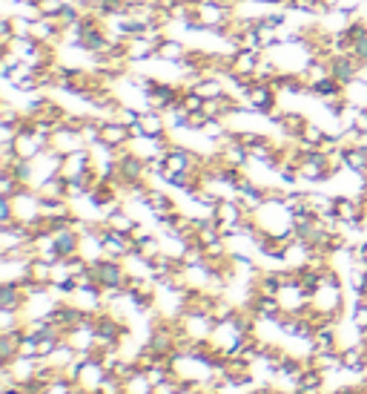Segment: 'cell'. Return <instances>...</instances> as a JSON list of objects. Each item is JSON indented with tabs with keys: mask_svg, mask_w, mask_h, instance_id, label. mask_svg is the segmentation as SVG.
I'll list each match as a JSON object with an SVG mask.
<instances>
[{
	"mask_svg": "<svg viewBox=\"0 0 367 394\" xmlns=\"http://www.w3.org/2000/svg\"><path fill=\"white\" fill-rule=\"evenodd\" d=\"M345 101L359 107V109H364L367 107V81L353 78L350 84H345Z\"/></svg>",
	"mask_w": 367,
	"mask_h": 394,
	"instance_id": "f1b7e54d",
	"label": "cell"
},
{
	"mask_svg": "<svg viewBox=\"0 0 367 394\" xmlns=\"http://www.w3.org/2000/svg\"><path fill=\"white\" fill-rule=\"evenodd\" d=\"M325 6L327 9H336V6H341V0H325Z\"/></svg>",
	"mask_w": 367,
	"mask_h": 394,
	"instance_id": "f5cc1de1",
	"label": "cell"
},
{
	"mask_svg": "<svg viewBox=\"0 0 367 394\" xmlns=\"http://www.w3.org/2000/svg\"><path fill=\"white\" fill-rule=\"evenodd\" d=\"M204 96H198V92H195V89H189V92H184V96H181V107L187 109V112H201L204 109Z\"/></svg>",
	"mask_w": 367,
	"mask_h": 394,
	"instance_id": "7bdbcfd3",
	"label": "cell"
},
{
	"mask_svg": "<svg viewBox=\"0 0 367 394\" xmlns=\"http://www.w3.org/2000/svg\"><path fill=\"white\" fill-rule=\"evenodd\" d=\"M256 32H258V38H261V43H264V52L273 50V46H279L281 38H284V32L276 29V26H270L267 20H258V23H256Z\"/></svg>",
	"mask_w": 367,
	"mask_h": 394,
	"instance_id": "836d02e7",
	"label": "cell"
},
{
	"mask_svg": "<svg viewBox=\"0 0 367 394\" xmlns=\"http://www.w3.org/2000/svg\"><path fill=\"white\" fill-rule=\"evenodd\" d=\"M107 368H104V363L97 360V357H92V360H86L84 363V368H81V377H78V386L81 388H86V391H97L101 388V383L107 380Z\"/></svg>",
	"mask_w": 367,
	"mask_h": 394,
	"instance_id": "7c38bea8",
	"label": "cell"
},
{
	"mask_svg": "<svg viewBox=\"0 0 367 394\" xmlns=\"http://www.w3.org/2000/svg\"><path fill=\"white\" fill-rule=\"evenodd\" d=\"M353 127H356L359 132H367V107L356 112V121H353Z\"/></svg>",
	"mask_w": 367,
	"mask_h": 394,
	"instance_id": "c3c4849f",
	"label": "cell"
},
{
	"mask_svg": "<svg viewBox=\"0 0 367 394\" xmlns=\"http://www.w3.org/2000/svg\"><path fill=\"white\" fill-rule=\"evenodd\" d=\"M0 124H15V127L23 124V109L17 104H12L9 98L0 101Z\"/></svg>",
	"mask_w": 367,
	"mask_h": 394,
	"instance_id": "d590c367",
	"label": "cell"
},
{
	"mask_svg": "<svg viewBox=\"0 0 367 394\" xmlns=\"http://www.w3.org/2000/svg\"><path fill=\"white\" fill-rule=\"evenodd\" d=\"M341 368L350 374H367V342H350L341 349Z\"/></svg>",
	"mask_w": 367,
	"mask_h": 394,
	"instance_id": "30bf717a",
	"label": "cell"
},
{
	"mask_svg": "<svg viewBox=\"0 0 367 394\" xmlns=\"http://www.w3.org/2000/svg\"><path fill=\"white\" fill-rule=\"evenodd\" d=\"M38 43L43 46H55V50H61V43H63V26H61V20L58 17H43L38 15L32 20V32H29Z\"/></svg>",
	"mask_w": 367,
	"mask_h": 394,
	"instance_id": "277c9868",
	"label": "cell"
},
{
	"mask_svg": "<svg viewBox=\"0 0 367 394\" xmlns=\"http://www.w3.org/2000/svg\"><path fill=\"white\" fill-rule=\"evenodd\" d=\"M264 58V52H253V50H238L233 55V73L238 75H253L256 78V66Z\"/></svg>",
	"mask_w": 367,
	"mask_h": 394,
	"instance_id": "7402d4cb",
	"label": "cell"
},
{
	"mask_svg": "<svg viewBox=\"0 0 367 394\" xmlns=\"http://www.w3.org/2000/svg\"><path fill=\"white\" fill-rule=\"evenodd\" d=\"M313 308L341 317V311H345V288H341V282H322V288L313 294Z\"/></svg>",
	"mask_w": 367,
	"mask_h": 394,
	"instance_id": "3957f363",
	"label": "cell"
},
{
	"mask_svg": "<svg viewBox=\"0 0 367 394\" xmlns=\"http://www.w3.org/2000/svg\"><path fill=\"white\" fill-rule=\"evenodd\" d=\"M158 43L161 40H153L146 35H127V58L132 61V66L153 61L158 55Z\"/></svg>",
	"mask_w": 367,
	"mask_h": 394,
	"instance_id": "52a82bcc",
	"label": "cell"
},
{
	"mask_svg": "<svg viewBox=\"0 0 367 394\" xmlns=\"http://www.w3.org/2000/svg\"><path fill=\"white\" fill-rule=\"evenodd\" d=\"M89 271L95 273V280H97V285H101V288H124V291H127L130 271H127V265L120 262V259H109V257H104V259L92 262Z\"/></svg>",
	"mask_w": 367,
	"mask_h": 394,
	"instance_id": "6da1fadb",
	"label": "cell"
},
{
	"mask_svg": "<svg viewBox=\"0 0 367 394\" xmlns=\"http://www.w3.org/2000/svg\"><path fill=\"white\" fill-rule=\"evenodd\" d=\"M101 144H107L112 150L130 147L132 144V132H130L127 124H120L115 119H104V124H101Z\"/></svg>",
	"mask_w": 367,
	"mask_h": 394,
	"instance_id": "9c48e42d",
	"label": "cell"
},
{
	"mask_svg": "<svg viewBox=\"0 0 367 394\" xmlns=\"http://www.w3.org/2000/svg\"><path fill=\"white\" fill-rule=\"evenodd\" d=\"M330 349H341L336 322H330V326H319L310 337V351H330Z\"/></svg>",
	"mask_w": 367,
	"mask_h": 394,
	"instance_id": "9a60e30c",
	"label": "cell"
},
{
	"mask_svg": "<svg viewBox=\"0 0 367 394\" xmlns=\"http://www.w3.org/2000/svg\"><path fill=\"white\" fill-rule=\"evenodd\" d=\"M124 383H127V394H155V386L150 383V377H146L143 368H138V372L130 380H124Z\"/></svg>",
	"mask_w": 367,
	"mask_h": 394,
	"instance_id": "e575fe53",
	"label": "cell"
},
{
	"mask_svg": "<svg viewBox=\"0 0 367 394\" xmlns=\"http://www.w3.org/2000/svg\"><path fill=\"white\" fill-rule=\"evenodd\" d=\"M92 167H95V156H92V150H89V147H84V150H75V153L63 156L61 176H63L66 181H78V179H81V176H86Z\"/></svg>",
	"mask_w": 367,
	"mask_h": 394,
	"instance_id": "8992f818",
	"label": "cell"
},
{
	"mask_svg": "<svg viewBox=\"0 0 367 394\" xmlns=\"http://www.w3.org/2000/svg\"><path fill=\"white\" fill-rule=\"evenodd\" d=\"M310 363L315 368H322L325 374L338 372L341 368V349H330V351H310Z\"/></svg>",
	"mask_w": 367,
	"mask_h": 394,
	"instance_id": "484cf974",
	"label": "cell"
},
{
	"mask_svg": "<svg viewBox=\"0 0 367 394\" xmlns=\"http://www.w3.org/2000/svg\"><path fill=\"white\" fill-rule=\"evenodd\" d=\"M55 242H58V250H61V257L69 259V257H75V253H81V234L75 227H66V230H58V234H52Z\"/></svg>",
	"mask_w": 367,
	"mask_h": 394,
	"instance_id": "44dd1931",
	"label": "cell"
},
{
	"mask_svg": "<svg viewBox=\"0 0 367 394\" xmlns=\"http://www.w3.org/2000/svg\"><path fill=\"white\" fill-rule=\"evenodd\" d=\"M207 121H210V119L204 115V109H201V112H189V119H187V130H189V132H201Z\"/></svg>",
	"mask_w": 367,
	"mask_h": 394,
	"instance_id": "7dc6e473",
	"label": "cell"
},
{
	"mask_svg": "<svg viewBox=\"0 0 367 394\" xmlns=\"http://www.w3.org/2000/svg\"><path fill=\"white\" fill-rule=\"evenodd\" d=\"M364 250H367V239H364Z\"/></svg>",
	"mask_w": 367,
	"mask_h": 394,
	"instance_id": "11a10c76",
	"label": "cell"
},
{
	"mask_svg": "<svg viewBox=\"0 0 367 394\" xmlns=\"http://www.w3.org/2000/svg\"><path fill=\"white\" fill-rule=\"evenodd\" d=\"M310 257H313V248L304 242V239H299V236H292L290 242H287V248H284V265L287 268H304L307 262H310Z\"/></svg>",
	"mask_w": 367,
	"mask_h": 394,
	"instance_id": "5bb4252c",
	"label": "cell"
},
{
	"mask_svg": "<svg viewBox=\"0 0 367 394\" xmlns=\"http://www.w3.org/2000/svg\"><path fill=\"white\" fill-rule=\"evenodd\" d=\"M97 394H127V383L120 377H115V374H107V380L101 383Z\"/></svg>",
	"mask_w": 367,
	"mask_h": 394,
	"instance_id": "ee69618b",
	"label": "cell"
},
{
	"mask_svg": "<svg viewBox=\"0 0 367 394\" xmlns=\"http://www.w3.org/2000/svg\"><path fill=\"white\" fill-rule=\"evenodd\" d=\"M141 112H143V109H138L135 104H124V101H120V107L115 109L112 119H115V121H120V124H127V127H132V124H138V121H141Z\"/></svg>",
	"mask_w": 367,
	"mask_h": 394,
	"instance_id": "8d00e7d4",
	"label": "cell"
},
{
	"mask_svg": "<svg viewBox=\"0 0 367 394\" xmlns=\"http://www.w3.org/2000/svg\"><path fill=\"white\" fill-rule=\"evenodd\" d=\"M38 340L40 337H32L23 331V340H20V354L17 357H38Z\"/></svg>",
	"mask_w": 367,
	"mask_h": 394,
	"instance_id": "bcb514c9",
	"label": "cell"
},
{
	"mask_svg": "<svg viewBox=\"0 0 367 394\" xmlns=\"http://www.w3.org/2000/svg\"><path fill=\"white\" fill-rule=\"evenodd\" d=\"M192 89L198 92V96H204V98H218V96H224L227 92V81L221 75H204V78H198L192 84Z\"/></svg>",
	"mask_w": 367,
	"mask_h": 394,
	"instance_id": "603a6c76",
	"label": "cell"
},
{
	"mask_svg": "<svg viewBox=\"0 0 367 394\" xmlns=\"http://www.w3.org/2000/svg\"><path fill=\"white\" fill-rule=\"evenodd\" d=\"M75 394H97V391H86V388H78Z\"/></svg>",
	"mask_w": 367,
	"mask_h": 394,
	"instance_id": "db71d44e",
	"label": "cell"
},
{
	"mask_svg": "<svg viewBox=\"0 0 367 394\" xmlns=\"http://www.w3.org/2000/svg\"><path fill=\"white\" fill-rule=\"evenodd\" d=\"M52 147L58 150V153H63V156H69V153H75V150H84L86 147V142H84V135H81V130L78 127H72V124H58V130H55V138H52Z\"/></svg>",
	"mask_w": 367,
	"mask_h": 394,
	"instance_id": "ba28073f",
	"label": "cell"
},
{
	"mask_svg": "<svg viewBox=\"0 0 367 394\" xmlns=\"http://www.w3.org/2000/svg\"><path fill=\"white\" fill-rule=\"evenodd\" d=\"M97 230H101V239H104V257L109 259H120L124 262L130 253L135 250V239L130 234H120V230H112L104 219L97 222Z\"/></svg>",
	"mask_w": 367,
	"mask_h": 394,
	"instance_id": "7a4b0ae2",
	"label": "cell"
},
{
	"mask_svg": "<svg viewBox=\"0 0 367 394\" xmlns=\"http://www.w3.org/2000/svg\"><path fill=\"white\" fill-rule=\"evenodd\" d=\"M135 250L141 253L143 259H155L158 253L164 250V242H161V236H158V234H146L143 239H138V242H135Z\"/></svg>",
	"mask_w": 367,
	"mask_h": 394,
	"instance_id": "d6a6232c",
	"label": "cell"
},
{
	"mask_svg": "<svg viewBox=\"0 0 367 394\" xmlns=\"http://www.w3.org/2000/svg\"><path fill=\"white\" fill-rule=\"evenodd\" d=\"M307 121H310V119H307L304 112H299V109H287V112H284V119H281V124H279V130L284 132V138H299Z\"/></svg>",
	"mask_w": 367,
	"mask_h": 394,
	"instance_id": "d4e9b609",
	"label": "cell"
},
{
	"mask_svg": "<svg viewBox=\"0 0 367 394\" xmlns=\"http://www.w3.org/2000/svg\"><path fill=\"white\" fill-rule=\"evenodd\" d=\"M244 104L256 112H261V115H267L273 107H279V89L267 81H256L253 89L247 92V98H244Z\"/></svg>",
	"mask_w": 367,
	"mask_h": 394,
	"instance_id": "5b68a950",
	"label": "cell"
},
{
	"mask_svg": "<svg viewBox=\"0 0 367 394\" xmlns=\"http://www.w3.org/2000/svg\"><path fill=\"white\" fill-rule=\"evenodd\" d=\"M32 280L35 282H43V285H52V262L46 259H32Z\"/></svg>",
	"mask_w": 367,
	"mask_h": 394,
	"instance_id": "ab89813d",
	"label": "cell"
},
{
	"mask_svg": "<svg viewBox=\"0 0 367 394\" xmlns=\"http://www.w3.org/2000/svg\"><path fill=\"white\" fill-rule=\"evenodd\" d=\"M292 391H296V394H327L325 386H310V388H299V386H296Z\"/></svg>",
	"mask_w": 367,
	"mask_h": 394,
	"instance_id": "681fc988",
	"label": "cell"
},
{
	"mask_svg": "<svg viewBox=\"0 0 367 394\" xmlns=\"http://www.w3.org/2000/svg\"><path fill=\"white\" fill-rule=\"evenodd\" d=\"M23 184L15 179L12 170H0V196H15Z\"/></svg>",
	"mask_w": 367,
	"mask_h": 394,
	"instance_id": "b9f144b4",
	"label": "cell"
},
{
	"mask_svg": "<svg viewBox=\"0 0 367 394\" xmlns=\"http://www.w3.org/2000/svg\"><path fill=\"white\" fill-rule=\"evenodd\" d=\"M15 40V23H12V15H3L0 17V46H9Z\"/></svg>",
	"mask_w": 367,
	"mask_h": 394,
	"instance_id": "f6af8a7d",
	"label": "cell"
},
{
	"mask_svg": "<svg viewBox=\"0 0 367 394\" xmlns=\"http://www.w3.org/2000/svg\"><path fill=\"white\" fill-rule=\"evenodd\" d=\"M350 322H353L356 331H367V299L364 296H356L353 311H350Z\"/></svg>",
	"mask_w": 367,
	"mask_h": 394,
	"instance_id": "74e56055",
	"label": "cell"
},
{
	"mask_svg": "<svg viewBox=\"0 0 367 394\" xmlns=\"http://www.w3.org/2000/svg\"><path fill=\"white\" fill-rule=\"evenodd\" d=\"M356 144H359V147H364V150H367V132H359V138H356Z\"/></svg>",
	"mask_w": 367,
	"mask_h": 394,
	"instance_id": "816d5d0a",
	"label": "cell"
},
{
	"mask_svg": "<svg viewBox=\"0 0 367 394\" xmlns=\"http://www.w3.org/2000/svg\"><path fill=\"white\" fill-rule=\"evenodd\" d=\"M359 58L353 55H338V58H330V69H333V78L341 81V84H350L356 78V69H359Z\"/></svg>",
	"mask_w": 367,
	"mask_h": 394,
	"instance_id": "ffe728a7",
	"label": "cell"
},
{
	"mask_svg": "<svg viewBox=\"0 0 367 394\" xmlns=\"http://www.w3.org/2000/svg\"><path fill=\"white\" fill-rule=\"evenodd\" d=\"M215 150H218V156H221V161H224V165H230V167H238V170H247V165H250V150L244 147L241 142L221 144V147H215Z\"/></svg>",
	"mask_w": 367,
	"mask_h": 394,
	"instance_id": "ac0fdd59",
	"label": "cell"
},
{
	"mask_svg": "<svg viewBox=\"0 0 367 394\" xmlns=\"http://www.w3.org/2000/svg\"><path fill=\"white\" fill-rule=\"evenodd\" d=\"M23 326H26V314H23V311L0 308V334H6V331H20Z\"/></svg>",
	"mask_w": 367,
	"mask_h": 394,
	"instance_id": "1f68e13d",
	"label": "cell"
},
{
	"mask_svg": "<svg viewBox=\"0 0 367 394\" xmlns=\"http://www.w3.org/2000/svg\"><path fill=\"white\" fill-rule=\"evenodd\" d=\"M247 216H250V213L244 211V204L238 202V196L221 199V202H218V207H215V213H212V219H215L218 225H241Z\"/></svg>",
	"mask_w": 367,
	"mask_h": 394,
	"instance_id": "8fae6325",
	"label": "cell"
},
{
	"mask_svg": "<svg viewBox=\"0 0 367 394\" xmlns=\"http://www.w3.org/2000/svg\"><path fill=\"white\" fill-rule=\"evenodd\" d=\"M26 305V291L20 282H0V308H12V311H23Z\"/></svg>",
	"mask_w": 367,
	"mask_h": 394,
	"instance_id": "d6986e66",
	"label": "cell"
},
{
	"mask_svg": "<svg viewBox=\"0 0 367 394\" xmlns=\"http://www.w3.org/2000/svg\"><path fill=\"white\" fill-rule=\"evenodd\" d=\"M356 78H359V81H367V61H361V63H359V69H356Z\"/></svg>",
	"mask_w": 367,
	"mask_h": 394,
	"instance_id": "f907efd6",
	"label": "cell"
},
{
	"mask_svg": "<svg viewBox=\"0 0 367 394\" xmlns=\"http://www.w3.org/2000/svg\"><path fill=\"white\" fill-rule=\"evenodd\" d=\"M281 73H284V69L279 66V61L264 52V58H261L258 66H256V81H267V84H270V81H276Z\"/></svg>",
	"mask_w": 367,
	"mask_h": 394,
	"instance_id": "4dcf8cb0",
	"label": "cell"
},
{
	"mask_svg": "<svg viewBox=\"0 0 367 394\" xmlns=\"http://www.w3.org/2000/svg\"><path fill=\"white\" fill-rule=\"evenodd\" d=\"M141 124H143V132H146V135H153V138L169 132V127H166V115L158 112V109H143V112H141Z\"/></svg>",
	"mask_w": 367,
	"mask_h": 394,
	"instance_id": "cb8c5ba5",
	"label": "cell"
},
{
	"mask_svg": "<svg viewBox=\"0 0 367 394\" xmlns=\"http://www.w3.org/2000/svg\"><path fill=\"white\" fill-rule=\"evenodd\" d=\"M112 230H120V234H130L132 236V230L138 227V219H132V213L127 211V207H120V211L118 213H112V216H107L104 219Z\"/></svg>",
	"mask_w": 367,
	"mask_h": 394,
	"instance_id": "f546056e",
	"label": "cell"
},
{
	"mask_svg": "<svg viewBox=\"0 0 367 394\" xmlns=\"http://www.w3.org/2000/svg\"><path fill=\"white\" fill-rule=\"evenodd\" d=\"M40 216L43 219H69V216H75V204H72V199L40 196Z\"/></svg>",
	"mask_w": 367,
	"mask_h": 394,
	"instance_id": "2e32d148",
	"label": "cell"
},
{
	"mask_svg": "<svg viewBox=\"0 0 367 394\" xmlns=\"http://www.w3.org/2000/svg\"><path fill=\"white\" fill-rule=\"evenodd\" d=\"M189 50H192V46H187L184 40L166 35V38L158 43V55H155V61H164V63H181V61H187Z\"/></svg>",
	"mask_w": 367,
	"mask_h": 394,
	"instance_id": "4fadbf2b",
	"label": "cell"
},
{
	"mask_svg": "<svg viewBox=\"0 0 367 394\" xmlns=\"http://www.w3.org/2000/svg\"><path fill=\"white\" fill-rule=\"evenodd\" d=\"M40 196H52V199H69L66 193H69V181L58 173V176H52V179H43L38 188H35Z\"/></svg>",
	"mask_w": 367,
	"mask_h": 394,
	"instance_id": "4316f807",
	"label": "cell"
},
{
	"mask_svg": "<svg viewBox=\"0 0 367 394\" xmlns=\"http://www.w3.org/2000/svg\"><path fill=\"white\" fill-rule=\"evenodd\" d=\"M345 165H348V173L353 176H367V150L353 144L345 150Z\"/></svg>",
	"mask_w": 367,
	"mask_h": 394,
	"instance_id": "83f0119b",
	"label": "cell"
},
{
	"mask_svg": "<svg viewBox=\"0 0 367 394\" xmlns=\"http://www.w3.org/2000/svg\"><path fill=\"white\" fill-rule=\"evenodd\" d=\"M325 372H322V368H315V365H307L304 368V372H302V377L296 380V386L299 388H310V386H325Z\"/></svg>",
	"mask_w": 367,
	"mask_h": 394,
	"instance_id": "f35d334b",
	"label": "cell"
},
{
	"mask_svg": "<svg viewBox=\"0 0 367 394\" xmlns=\"http://www.w3.org/2000/svg\"><path fill=\"white\" fill-rule=\"evenodd\" d=\"M15 150H17V156L20 158H29V161H35L46 147L35 138V132L26 127V124H20V132H17V138H15Z\"/></svg>",
	"mask_w": 367,
	"mask_h": 394,
	"instance_id": "e0dca14e",
	"label": "cell"
},
{
	"mask_svg": "<svg viewBox=\"0 0 367 394\" xmlns=\"http://www.w3.org/2000/svg\"><path fill=\"white\" fill-rule=\"evenodd\" d=\"M15 222H17V213H15L12 196H0V227H9Z\"/></svg>",
	"mask_w": 367,
	"mask_h": 394,
	"instance_id": "60d3db41",
	"label": "cell"
}]
</instances>
